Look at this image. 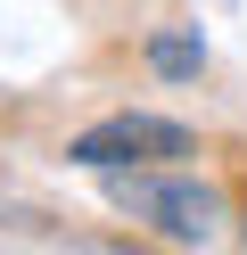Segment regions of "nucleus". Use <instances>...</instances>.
Listing matches in <instances>:
<instances>
[{"label":"nucleus","instance_id":"7ed1b4c3","mask_svg":"<svg viewBox=\"0 0 247 255\" xmlns=\"http://www.w3.org/2000/svg\"><path fill=\"white\" fill-rule=\"evenodd\" d=\"M148 74H165V83H198L206 74V41L198 33H148Z\"/></svg>","mask_w":247,"mask_h":255},{"label":"nucleus","instance_id":"20e7f679","mask_svg":"<svg viewBox=\"0 0 247 255\" xmlns=\"http://www.w3.org/2000/svg\"><path fill=\"white\" fill-rule=\"evenodd\" d=\"M239 247H247V231H239Z\"/></svg>","mask_w":247,"mask_h":255},{"label":"nucleus","instance_id":"f257e3e1","mask_svg":"<svg viewBox=\"0 0 247 255\" xmlns=\"http://www.w3.org/2000/svg\"><path fill=\"white\" fill-rule=\"evenodd\" d=\"M107 206L140 231H157L165 247H214L223 239V189L198 181V173H173V165L107 173Z\"/></svg>","mask_w":247,"mask_h":255},{"label":"nucleus","instance_id":"f03ea898","mask_svg":"<svg viewBox=\"0 0 247 255\" xmlns=\"http://www.w3.org/2000/svg\"><path fill=\"white\" fill-rule=\"evenodd\" d=\"M181 156H198V132L173 116H148V107H115V116L82 124L74 140H66V165L82 173H132V165H181Z\"/></svg>","mask_w":247,"mask_h":255}]
</instances>
